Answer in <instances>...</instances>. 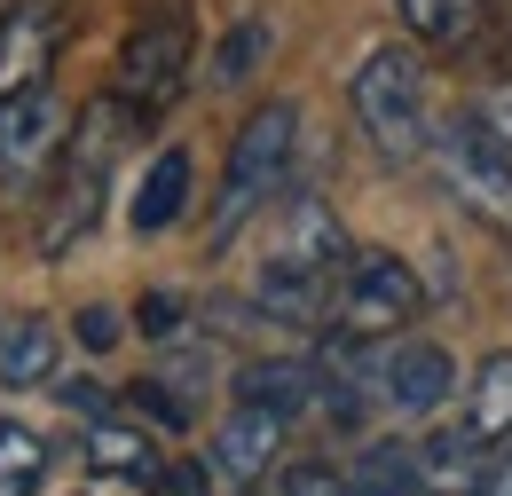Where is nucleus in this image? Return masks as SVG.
Listing matches in <instances>:
<instances>
[{
  "instance_id": "24",
  "label": "nucleus",
  "mask_w": 512,
  "mask_h": 496,
  "mask_svg": "<svg viewBox=\"0 0 512 496\" xmlns=\"http://www.w3.org/2000/svg\"><path fill=\"white\" fill-rule=\"evenodd\" d=\"M473 111H481V119H489V126H497V134L512 142V71H505V79H489V87H481V103H473Z\"/></svg>"
},
{
  "instance_id": "6",
  "label": "nucleus",
  "mask_w": 512,
  "mask_h": 496,
  "mask_svg": "<svg viewBox=\"0 0 512 496\" xmlns=\"http://www.w3.org/2000/svg\"><path fill=\"white\" fill-rule=\"evenodd\" d=\"M182 79H190V8L182 0H158L127 32V48H119V87L111 95H127L142 119H158L182 95Z\"/></svg>"
},
{
  "instance_id": "17",
  "label": "nucleus",
  "mask_w": 512,
  "mask_h": 496,
  "mask_svg": "<svg viewBox=\"0 0 512 496\" xmlns=\"http://www.w3.org/2000/svg\"><path fill=\"white\" fill-rule=\"evenodd\" d=\"M56 378V323L16 315L0 331V386H48Z\"/></svg>"
},
{
  "instance_id": "14",
  "label": "nucleus",
  "mask_w": 512,
  "mask_h": 496,
  "mask_svg": "<svg viewBox=\"0 0 512 496\" xmlns=\"http://www.w3.org/2000/svg\"><path fill=\"white\" fill-rule=\"evenodd\" d=\"M418 441H363L355 465H347V496H418Z\"/></svg>"
},
{
  "instance_id": "20",
  "label": "nucleus",
  "mask_w": 512,
  "mask_h": 496,
  "mask_svg": "<svg viewBox=\"0 0 512 496\" xmlns=\"http://www.w3.org/2000/svg\"><path fill=\"white\" fill-rule=\"evenodd\" d=\"M268 48H276V32H268L260 16H237V24H229V40L213 48V87H245L260 63H268Z\"/></svg>"
},
{
  "instance_id": "4",
  "label": "nucleus",
  "mask_w": 512,
  "mask_h": 496,
  "mask_svg": "<svg viewBox=\"0 0 512 496\" xmlns=\"http://www.w3.org/2000/svg\"><path fill=\"white\" fill-rule=\"evenodd\" d=\"M292 150H300V103L268 95L253 119L237 126L229 142V166H221V205H213V245H229L245 221H253L268 197H284V174H292Z\"/></svg>"
},
{
  "instance_id": "1",
  "label": "nucleus",
  "mask_w": 512,
  "mask_h": 496,
  "mask_svg": "<svg viewBox=\"0 0 512 496\" xmlns=\"http://www.w3.org/2000/svg\"><path fill=\"white\" fill-rule=\"evenodd\" d=\"M142 126L127 95H103V103H87V119L79 134L64 142V158H56V174H48V213H40V252L48 260H64L95 221H103V197H111V166H119V150H127V134Z\"/></svg>"
},
{
  "instance_id": "8",
  "label": "nucleus",
  "mask_w": 512,
  "mask_h": 496,
  "mask_svg": "<svg viewBox=\"0 0 512 496\" xmlns=\"http://www.w3.org/2000/svg\"><path fill=\"white\" fill-rule=\"evenodd\" d=\"M64 103L48 87H8L0 95V189L8 197H32V189L56 174L64 158Z\"/></svg>"
},
{
  "instance_id": "27",
  "label": "nucleus",
  "mask_w": 512,
  "mask_h": 496,
  "mask_svg": "<svg viewBox=\"0 0 512 496\" xmlns=\"http://www.w3.org/2000/svg\"><path fill=\"white\" fill-rule=\"evenodd\" d=\"M481 496H512V449H505V457H489V473H481Z\"/></svg>"
},
{
  "instance_id": "15",
  "label": "nucleus",
  "mask_w": 512,
  "mask_h": 496,
  "mask_svg": "<svg viewBox=\"0 0 512 496\" xmlns=\"http://www.w3.org/2000/svg\"><path fill=\"white\" fill-rule=\"evenodd\" d=\"M182 213H190V150H158L150 174H142V197H134V229L158 237V229H174Z\"/></svg>"
},
{
  "instance_id": "10",
  "label": "nucleus",
  "mask_w": 512,
  "mask_h": 496,
  "mask_svg": "<svg viewBox=\"0 0 512 496\" xmlns=\"http://www.w3.org/2000/svg\"><path fill=\"white\" fill-rule=\"evenodd\" d=\"M284 426L292 418H276V410H260V402H237L229 418H221V434H213V481L221 489H260L276 465H284Z\"/></svg>"
},
{
  "instance_id": "12",
  "label": "nucleus",
  "mask_w": 512,
  "mask_h": 496,
  "mask_svg": "<svg viewBox=\"0 0 512 496\" xmlns=\"http://www.w3.org/2000/svg\"><path fill=\"white\" fill-rule=\"evenodd\" d=\"M237 402H260L276 418H308L323 402V371L300 363V355H268V363H245L237 371Z\"/></svg>"
},
{
  "instance_id": "5",
  "label": "nucleus",
  "mask_w": 512,
  "mask_h": 496,
  "mask_svg": "<svg viewBox=\"0 0 512 496\" xmlns=\"http://www.w3.org/2000/svg\"><path fill=\"white\" fill-rule=\"evenodd\" d=\"M434 166H442L449 197H457L473 221H489V229L512 237V142L481 119L473 103L434 126Z\"/></svg>"
},
{
  "instance_id": "2",
  "label": "nucleus",
  "mask_w": 512,
  "mask_h": 496,
  "mask_svg": "<svg viewBox=\"0 0 512 496\" xmlns=\"http://www.w3.org/2000/svg\"><path fill=\"white\" fill-rule=\"evenodd\" d=\"M347 229L323 213L316 197H300L292 205V229H284V245L276 260H260L253 276V300L268 323H323L331 300H339V276H347Z\"/></svg>"
},
{
  "instance_id": "22",
  "label": "nucleus",
  "mask_w": 512,
  "mask_h": 496,
  "mask_svg": "<svg viewBox=\"0 0 512 496\" xmlns=\"http://www.w3.org/2000/svg\"><path fill=\"white\" fill-rule=\"evenodd\" d=\"M150 496H213V465H190V457H166L150 481H142Z\"/></svg>"
},
{
  "instance_id": "19",
  "label": "nucleus",
  "mask_w": 512,
  "mask_h": 496,
  "mask_svg": "<svg viewBox=\"0 0 512 496\" xmlns=\"http://www.w3.org/2000/svg\"><path fill=\"white\" fill-rule=\"evenodd\" d=\"M87 465H95V473H127V481H150L166 457L150 449V434H134V426H111V418H103V426L87 434Z\"/></svg>"
},
{
  "instance_id": "23",
  "label": "nucleus",
  "mask_w": 512,
  "mask_h": 496,
  "mask_svg": "<svg viewBox=\"0 0 512 496\" xmlns=\"http://www.w3.org/2000/svg\"><path fill=\"white\" fill-rule=\"evenodd\" d=\"M284 496H347V473H339V465H292V473H284Z\"/></svg>"
},
{
  "instance_id": "18",
  "label": "nucleus",
  "mask_w": 512,
  "mask_h": 496,
  "mask_svg": "<svg viewBox=\"0 0 512 496\" xmlns=\"http://www.w3.org/2000/svg\"><path fill=\"white\" fill-rule=\"evenodd\" d=\"M465 426L489 441V449L512 441V355H489L473 371V386H465Z\"/></svg>"
},
{
  "instance_id": "13",
  "label": "nucleus",
  "mask_w": 512,
  "mask_h": 496,
  "mask_svg": "<svg viewBox=\"0 0 512 496\" xmlns=\"http://www.w3.org/2000/svg\"><path fill=\"white\" fill-rule=\"evenodd\" d=\"M489 457H497V449L473 434L465 418H457V426H442V434H426V441H418V473H426V489H449V496L481 489Z\"/></svg>"
},
{
  "instance_id": "16",
  "label": "nucleus",
  "mask_w": 512,
  "mask_h": 496,
  "mask_svg": "<svg viewBox=\"0 0 512 496\" xmlns=\"http://www.w3.org/2000/svg\"><path fill=\"white\" fill-rule=\"evenodd\" d=\"M394 16L418 48H465L489 24V0H394Z\"/></svg>"
},
{
  "instance_id": "11",
  "label": "nucleus",
  "mask_w": 512,
  "mask_h": 496,
  "mask_svg": "<svg viewBox=\"0 0 512 496\" xmlns=\"http://www.w3.org/2000/svg\"><path fill=\"white\" fill-rule=\"evenodd\" d=\"M64 40V8L56 0H16L0 24V95L8 87H48V63Z\"/></svg>"
},
{
  "instance_id": "3",
  "label": "nucleus",
  "mask_w": 512,
  "mask_h": 496,
  "mask_svg": "<svg viewBox=\"0 0 512 496\" xmlns=\"http://www.w3.org/2000/svg\"><path fill=\"white\" fill-rule=\"evenodd\" d=\"M355 119L371 134V150L379 158H434V95H426V63L410 40H394V48H371L363 71H355Z\"/></svg>"
},
{
  "instance_id": "25",
  "label": "nucleus",
  "mask_w": 512,
  "mask_h": 496,
  "mask_svg": "<svg viewBox=\"0 0 512 496\" xmlns=\"http://www.w3.org/2000/svg\"><path fill=\"white\" fill-rule=\"evenodd\" d=\"M142 331H150V339H174V331H182V300H174V292H150V300H142Z\"/></svg>"
},
{
  "instance_id": "7",
  "label": "nucleus",
  "mask_w": 512,
  "mask_h": 496,
  "mask_svg": "<svg viewBox=\"0 0 512 496\" xmlns=\"http://www.w3.org/2000/svg\"><path fill=\"white\" fill-rule=\"evenodd\" d=\"M418 308H426V292H418L410 260H394V252H355L339 276V300H331L347 339H394L418 323Z\"/></svg>"
},
{
  "instance_id": "26",
  "label": "nucleus",
  "mask_w": 512,
  "mask_h": 496,
  "mask_svg": "<svg viewBox=\"0 0 512 496\" xmlns=\"http://www.w3.org/2000/svg\"><path fill=\"white\" fill-rule=\"evenodd\" d=\"M79 347H95V355L119 347V315H111V308H87V315H79Z\"/></svg>"
},
{
  "instance_id": "21",
  "label": "nucleus",
  "mask_w": 512,
  "mask_h": 496,
  "mask_svg": "<svg viewBox=\"0 0 512 496\" xmlns=\"http://www.w3.org/2000/svg\"><path fill=\"white\" fill-rule=\"evenodd\" d=\"M48 481V441L32 426H0V496H40Z\"/></svg>"
},
{
  "instance_id": "9",
  "label": "nucleus",
  "mask_w": 512,
  "mask_h": 496,
  "mask_svg": "<svg viewBox=\"0 0 512 496\" xmlns=\"http://www.w3.org/2000/svg\"><path fill=\"white\" fill-rule=\"evenodd\" d=\"M371 386H379V402L394 418H434L457 394V363H449L442 339L394 331V339H371Z\"/></svg>"
}]
</instances>
